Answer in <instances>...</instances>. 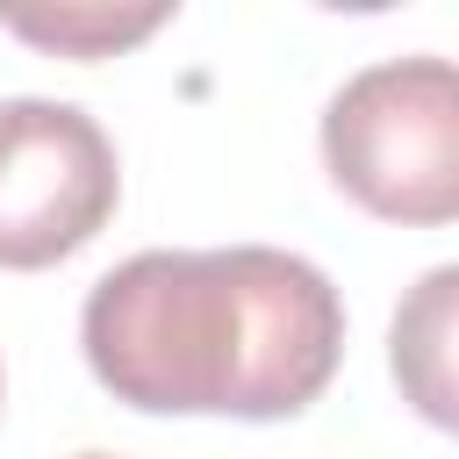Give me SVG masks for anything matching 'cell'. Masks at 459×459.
I'll return each mask as SVG.
<instances>
[{
    "label": "cell",
    "instance_id": "cell-4",
    "mask_svg": "<svg viewBox=\"0 0 459 459\" xmlns=\"http://www.w3.org/2000/svg\"><path fill=\"white\" fill-rule=\"evenodd\" d=\"M452 294L459 265H437L394 316V380L430 423H452Z\"/></svg>",
    "mask_w": 459,
    "mask_h": 459
},
{
    "label": "cell",
    "instance_id": "cell-6",
    "mask_svg": "<svg viewBox=\"0 0 459 459\" xmlns=\"http://www.w3.org/2000/svg\"><path fill=\"white\" fill-rule=\"evenodd\" d=\"M72 459H115V452H72Z\"/></svg>",
    "mask_w": 459,
    "mask_h": 459
},
{
    "label": "cell",
    "instance_id": "cell-5",
    "mask_svg": "<svg viewBox=\"0 0 459 459\" xmlns=\"http://www.w3.org/2000/svg\"><path fill=\"white\" fill-rule=\"evenodd\" d=\"M172 7L165 0H143V7H115V0H65V7H0V29L36 43V50H57V57H115L129 43H143Z\"/></svg>",
    "mask_w": 459,
    "mask_h": 459
},
{
    "label": "cell",
    "instance_id": "cell-7",
    "mask_svg": "<svg viewBox=\"0 0 459 459\" xmlns=\"http://www.w3.org/2000/svg\"><path fill=\"white\" fill-rule=\"evenodd\" d=\"M0 402H7V380H0Z\"/></svg>",
    "mask_w": 459,
    "mask_h": 459
},
{
    "label": "cell",
    "instance_id": "cell-2",
    "mask_svg": "<svg viewBox=\"0 0 459 459\" xmlns=\"http://www.w3.org/2000/svg\"><path fill=\"white\" fill-rule=\"evenodd\" d=\"M330 179L380 222L437 230L459 215V72L452 57H380L323 108Z\"/></svg>",
    "mask_w": 459,
    "mask_h": 459
},
{
    "label": "cell",
    "instance_id": "cell-3",
    "mask_svg": "<svg viewBox=\"0 0 459 459\" xmlns=\"http://www.w3.org/2000/svg\"><path fill=\"white\" fill-rule=\"evenodd\" d=\"M122 201V165L108 129L43 93L0 100V265L36 273L100 237Z\"/></svg>",
    "mask_w": 459,
    "mask_h": 459
},
{
    "label": "cell",
    "instance_id": "cell-1",
    "mask_svg": "<svg viewBox=\"0 0 459 459\" xmlns=\"http://www.w3.org/2000/svg\"><path fill=\"white\" fill-rule=\"evenodd\" d=\"M93 380L151 416L273 423L308 409L344 359V301L323 265L273 244L136 251L79 308Z\"/></svg>",
    "mask_w": 459,
    "mask_h": 459
}]
</instances>
